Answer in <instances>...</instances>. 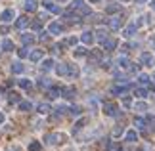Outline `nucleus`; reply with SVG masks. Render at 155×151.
<instances>
[{
  "label": "nucleus",
  "instance_id": "1",
  "mask_svg": "<svg viewBox=\"0 0 155 151\" xmlns=\"http://www.w3.org/2000/svg\"><path fill=\"white\" fill-rule=\"evenodd\" d=\"M71 10H77L79 15H90V6L84 4L82 0H71Z\"/></svg>",
  "mask_w": 155,
  "mask_h": 151
},
{
  "label": "nucleus",
  "instance_id": "2",
  "mask_svg": "<svg viewBox=\"0 0 155 151\" xmlns=\"http://www.w3.org/2000/svg\"><path fill=\"white\" fill-rule=\"evenodd\" d=\"M104 111H105V115H109V117H121V111H119L117 105L111 103V101H105L104 103Z\"/></svg>",
  "mask_w": 155,
  "mask_h": 151
},
{
  "label": "nucleus",
  "instance_id": "3",
  "mask_svg": "<svg viewBox=\"0 0 155 151\" xmlns=\"http://www.w3.org/2000/svg\"><path fill=\"white\" fill-rule=\"evenodd\" d=\"M105 23L109 25V29H113V31H117V29H121V25H123V17H119V15H113V17H109V19H105Z\"/></svg>",
  "mask_w": 155,
  "mask_h": 151
},
{
  "label": "nucleus",
  "instance_id": "4",
  "mask_svg": "<svg viewBox=\"0 0 155 151\" xmlns=\"http://www.w3.org/2000/svg\"><path fill=\"white\" fill-rule=\"evenodd\" d=\"M140 61L147 65V67H155V57L151 56L150 52H142V56H140Z\"/></svg>",
  "mask_w": 155,
  "mask_h": 151
},
{
  "label": "nucleus",
  "instance_id": "5",
  "mask_svg": "<svg viewBox=\"0 0 155 151\" xmlns=\"http://www.w3.org/2000/svg\"><path fill=\"white\" fill-rule=\"evenodd\" d=\"M63 134H48L46 136V143L48 146H58V143H61L63 142Z\"/></svg>",
  "mask_w": 155,
  "mask_h": 151
},
{
  "label": "nucleus",
  "instance_id": "6",
  "mask_svg": "<svg viewBox=\"0 0 155 151\" xmlns=\"http://www.w3.org/2000/svg\"><path fill=\"white\" fill-rule=\"evenodd\" d=\"M48 33H50V34H61V33H63V23L52 21L50 25H48Z\"/></svg>",
  "mask_w": 155,
  "mask_h": 151
},
{
  "label": "nucleus",
  "instance_id": "7",
  "mask_svg": "<svg viewBox=\"0 0 155 151\" xmlns=\"http://www.w3.org/2000/svg\"><path fill=\"white\" fill-rule=\"evenodd\" d=\"M136 31H138V27H136V23L132 21V23H128V25L123 29V34H124L127 38H130V37H134V33H136Z\"/></svg>",
  "mask_w": 155,
  "mask_h": 151
},
{
  "label": "nucleus",
  "instance_id": "8",
  "mask_svg": "<svg viewBox=\"0 0 155 151\" xmlns=\"http://www.w3.org/2000/svg\"><path fill=\"white\" fill-rule=\"evenodd\" d=\"M14 10H4L2 11V14H0V21H2V23H12V21H14Z\"/></svg>",
  "mask_w": 155,
  "mask_h": 151
},
{
  "label": "nucleus",
  "instance_id": "9",
  "mask_svg": "<svg viewBox=\"0 0 155 151\" xmlns=\"http://www.w3.org/2000/svg\"><path fill=\"white\" fill-rule=\"evenodd\" d=\"M56 71H58V75L67 77L69 75V63H56Z\"/></svg>",
  "mask_w": 155,
  "mask_h": 151
},
{
  "label": "nucleus",
  "instance_id": "10",
  "mask_svg": "<svg viewBox=\"0 0 155 151\" xmlns=\"http://www.w3.org/2000/svg\"><path fill=\"white\" fill-rule=\"evenodd\" d=\"M117 63H119V67H121V69H127V71L130 69V65H132V61H130L127 56H121V57L117 59Z\"/></svg>",
  "mask_w": 155,
  "mask_h": 151
},
{
  "label": "nucleus",
  "instance_id": "11",
  "mask_svg": "<svg viewBox=\"0 0 155 151\" xmlns=\"http://www.w3.org/2000/svg\"><path fill=\"white\" fill-rule=\"evenodd\" d=\"M29 57H31V61L38 63V61H42V57H44V52H42V50H35V52H31V54H29Z\"/></svg>",
  "mask_w": 155,
  "mask_h": 151
},
{
  "label": "nucleus",
  "instance_id": "12",
  "mask_svg": "<svg viewBox=\"0 0 155 151\" xmlns=\"http://www.w3.org/2000/svg\"><path fill=\"white\" fill-rule=\"evenodd\" d=\"M96 38H98V42H104V40H107L109 38V31H107V29H98L96 31Z\"/></svg>",
  "mask_w": 155,
  "mask_h": 151
},
{
  "label": "nucleus",
  "instance_id": "13",
  "mask_svg": "<svg viewBox=\"0 0 155 151\" xmlns=\"http://www.w3.org/2000/svg\"><path fill=\"white\" fill-rule=\"evenodd\" d=\"M81 42H82V44H92V42H94V34L90 33V31H88V33H82L81 34Z\"/></svg>",
  "mask_w": 155,
  "mask_h": 151
},
{
  "label": "nucleus",
  "instance_id": "14",
  "mask_svg": "<svg viewBox=\"0 0 155 151\" xmlns=\"http://www.w3.org/2000/svg\"><path fill=\"white\" fill-rule=\"evenodd\" d=\"M21 42L23 44H35V34H31V33H23L21 34Z\"/></svg>",
  "mask_w": 155,
  "mask_h": 151
},
{
  "label": "nucleus",
  "instance_id": "15",
  "mask_svg": "<svg viewBox=\"0 0 155 151\" xmlns=\"http://www.w3.org/2000/svg\"><path fill=\"white\" fill-rule=\"evenodd\" d=\"M134 96H138V98H147L150 92H147V88H144V86H136L134 88Z\"/></svg>",
  "mask_w": 155,
  "mask_h": 151
},
{
  "label": "nucleus",
  "instance_id": "16",
  "mask_svg": "<svg viewBox=\"0 0 155 151\" xmlns=\"http://www.w3.org/2000/svg\"><path fill=\"white\" fill-rule=\"evenodd\" d=\"M138 82H140V86H144V88H151V80H150V77H147V75H140L138 77Z\"/></svg>",
  "mask_w": 155,
  "mask_h": 151
},
{
  "label": "nucleus",
  "instance_id": "17",
  "mask_svg": "<svg viewBox=\"0 0 155 151\" xmlns=\"http://www.w3.org/2000/svg\"><path fill=\"white\" fill-rule=\"evenodd\" d=\"M54 67H56V61H54L52 57H50V59H44V61H42V71H46V73H48V71H52Z\"/></svg>",
  "mask_w": 155,
  "mask_h": 151
},
{
  "label": "nucleus",
  "instance_id": "18",
  "mask_svg": "<svg viewBox=\"0 0 155 151\" xmlns=\"http://www.w3.org/2000/svg\"><path fill=\"white\" fill-rule=\"evenodd\" d=\"M61 92H63V98H65V100H73V98H75V92H77V90H75L73 86H69V88H63Z\"/></svg>",
  "mask_w": 155,
  "mask_h": 151
},
{
  "label": "nucleus",
  "instance_id": "19",
  "mask_svg": "<svg viewBox=\"0 0 155 151\" xmlns=\"http://www.w3.org/2000/svg\"><path fill=\"white\" fill-rule=\"evenodd\" d=\"M42 4H44V8H46V10H50V11H54V14H59V8H58V6H56V4L52 2V0H44Z\"/></svg>",
  "mask_w": 155,
  "mask_h": 151
},
{
  "label": "nucleus",
  "instance_id": "20",
  "mask_svg": "<svg viewBox=\"0 0 155 151\" xmlns=\"http://www.w3.org/2000/svg\"><path fill=\"white\" fill-rule=\"evenodd\" d=\"M17 84H19L23 90H31V88H33V82L29 80V78H19V80H17Z\"/></svg>",
  "mask_w": 155,
  "mask_h": 151
},
{
  "label": "nucleus",
  "instance_id": "21",
  "mask_svg": "<svg viewBox=\"0 0 155 151\" xmlns=\"http://www.w3.org/2000/svg\"><path fill=\"white\" fill-rule=\"evenodd\" d=\"M0 48H2L4 52H12V50H14V42H12L10 38H4V40H2V46H0Z\"/></svg>",
  "mask_w": 155,
  "mask_h": 151
},
{
  "label": "nucleus",
  "instance_id": "22",
  "mask_svg": "<svg viewBox=\"0 0 155 151\" xmlns=\"http://www.w3.org/2000/svg\"><path fill=\"white\" fill-rule=\"evenodd\" d=\"M27 25H29V19H27L25 15H23V17H19V19L15 21V29H19V31H21V29H25Z\"/></svg>",
  "mask_w": 155,
  "mask_h": 151
},
{
  "label": "nucleus",
  "instance_id": "23",
  "mask_svg": "<svg viewBox=\"0 0 155 151\" xmlns=\"http://www.w3.org/2000/svg\"><path fill=\"white\" fill-rule=\"evenodd\" d=\"M8 101H10V103H19V101H21V94L10 92V94H8Z\"/></svg>",
  "mask_w": 155,
  "mask_h": 151
},
{
  "label": "nucleus",
  "instance_id": "24",
  "mask_svg": "<svg viewBox=\"0 0 155 151\" xmlns=\"http://www.w3.org/2000/svg\"><path fill=\"white\" fill-rule=\"evenodd\" d=\"M104 46H105V50H115V46H117V40L115 38H107V40H104Z\"/></svg>",
  "mask_w": 155,
  "mask_h": 151
},
{
  "label": "nucleus",
  "instance_id": "25",
  "mask_svg": "<svg viewBox=\"0 0 155 151\" xmlns=\"http://www.w3.org/2000/svg\"><path fill=\"white\" fill-rule=\"evenodd\" d=\"M59 92H61L59 88H56V86H50V88H48V98H50V100H56L58 96H59Z\"/></svg>",
  "mask_w": 155,
  "mask_h": 151
},
{
  "label": "nucleus",
  "instance_id": "26",
  "mask_svg": "<svg viewBox=\"0 0 155 151\" xmlns=\"http://www.w3.org/2000/svg\"><path fill=\"white\" fill-rule=\"evenodd\" d=\"M124 138H127V142H136L138 140V134H136V130H127Z\"/></svg>",
  "mask_w": 155,
  "mask_h": 151
},
{
  "label": "nucleus",
  "instance_id": "27",
  "mask_svg": "<svg viewBox=\"0 0 155 151\" xmlns=\"http://www.w3.org/2000/svg\"><path fill=\"white\" fill-rule=\"evenodd\" d=\"M134 124H136V128H140V130H146V119H142V117H136V119H134Z\"/></svg>",
  "mask_w": 155,
  "mask_h": 151
},
{
  "label": "nucleus",
  "instance_id": "28",
  "mask_svg": "<svg viewBox=\"0 0 155 151\" xmlns=\"http://www.w3.org/2000/svg\"><path fill=\"white\" fill-rule=\"evenodd\" d=\"M134 109L138 111V113H146L147 111V103H146V101H138V103L134 105Z\"/></svg>",
  "mask_w": 155,
  "mask_h": 151
},
{
  "label": "nucleus",
  "instance_id": "29",
  "mask_svg": "<svg viewBox=\"0 0 155 151\" xmlns=\"http://www.w3.org/2000/svg\"><path fill=\"white\" fill-rule=\"evenodd\" d=\"M37 2H35V0H27V2H25V10L27 11H37Z\"/></svg>",
  "mask_w": 155,
  "mask_h": 151
},
{
  "label": "nucleus",
  "instance_id": "30",
  "mask_svg": "<svg viewBox=\"0 0 155 151\" xmlns=\"http://www.w3.org/2000/svg\"><path fill=\"white\" fill-rule=\"evenodd\" d=\"M77 75H79V69H77V65H75V63H69V75H67V77L75 78Z\"/></svg>",
  "mask_w": 155,
  "mask_h": 151
},
{
  "label": "nucleus",
  "instance_id": "31",
  "mask_svg": "<svg viewBox=\"0 0 155 151\" xmlns=\"http://www.w3.org/2000/svg\"><path fill=\"white\" fill-rule=\"evenodd\" d=\"M17 107H19L21 111H31V109H33V105L29 103V101H19V103H17Z\"/></svg>",
  "mask_w": 155,
  "mask_h": 151
},
{
  "label": "nucleus",
  "instance_id": "32",
  "mask_svg": "<svg viewBox=\"0 0 155 151\" xmlns=\"http://www.w3.org/2000/svg\"><path fill=\"white\" fill-rule=\"evenodd\" d=\"M100 149H102V151H109L111 149V140H102V142H100Z\"/></svg>",
  "mask_w": 155,
  "mask_h": 151
},
{
  "label": "nucleus",
  "instance_id": "33",
  "mask_svg": "<svg viewBox=\"0 0 155 151\" xmlns=\"http://www.w3.org/2000/svg\"><path fill=\"white\" fill-rule=\"evenodd\" d=\"M117 11H121V6L119 4H109L107 6V14H117Z\"/></svg>",
  "mask_w": 155,
  "mask_h": 151
},
{
  "label": "nucleus",
  "instance_id": "34",
  "mask_svg": "<svg viewBox=\"0 0 155 151\" xmlns=\"http://www.w3.org/2000/svg\"><path fill=\"white\" fill-rule=\"evenodd\" d=\"M12 71H14L15 75L23 73V63H19V61H17V63H14V65H12Z\"/></svg>",
  "mask_w": 155,
  "mask_h": 151
},
{
  "label": "nucleus",
  "instance_id": "35",
  "mask_svg": "<svg viewBox=\"0 0 155 151\" xmlns=\"http://www.w3.org/2000/svg\"><path fill=\"white\" fill-rule=\"evenodd\" d=\"M86 54H88L86 48H77V50H75V57H84Z\"/></svg>",
  "mask_w": 155,
  "mask_h": 151
},
{
  "label": "nucleus",
  "instance_id": "36",
  "mask_svg": "<svg viewBox=\"0 0 155 151\" xmlns=\"http://www.w3.org/2000/svg\"><path fill=\"white\" fill-rule=\"evenodd\" d=\"M40 149H42V146H40L38 142H31V143H29V151H40Z\"/></svg>",
  "mask_w": 155,
  "mask_h": 151
},
{
  "label": "nucleus",
  "instance_id": "37",
  "mask_svg": "<svg viewBox=\"0 0 155 151\" xmlns=\"http://www.w3.org/2000/svg\"><path fill=\"white\" fill-rule=\"evenodd\" d=\"M50 109H52V107H50L48 103H40V105H38V113H42V115H44V113H48Z\"/></svg>",
  "mask_w": 155,
  "mask_h": 151
},
{
  "label": "nucleus",
  "instance_id": "38",
  "mask_svg": "<svg viewBox=\"0 0 155 151\" xmlns=\"http://www.w3.org/2000/svg\"><path fill=\"white\" fill-rule=\"evenodd\" d=\"M38 84H40L42 88H48L52 82H50V78H46V77H44V78H38Z\"/></svg>",
  "mask_w": 155,
  "mask_h": 151
},
{
  "label": "nucleus",
  "instance_id": "39",
  "mask_svg": "<svg viewBox=\"0 0 155 151\" xmlns=\"http://www.w3.org/2000/svg\"><path fill=\"white\" fill-rule=\"evenodd\" d=\"M33 31L35 33H37V31H42V19H38V21L33 23Z\"/></svg>",
  "mask_w": 155,
  "mask_h": 151
},
{
  "label": "nucleus",
  "instance_id": "40",
  "mask_svg": "<svg viewBox=\"0 0 155 151\" xmlns=\"http://www.w3.org/2000/svg\"><path fill=\"white\" fill-rule=\"evenodd\" d=\"M146 124H150L151 128H155V115H150V117H146Z\"/></svg>",
  "mask_w": 155,
  "mask_h": 151
},
{
  "label": "nucleus",
  "instance_id": "41",
  "mask_svg": "<svg viewBox=\"0 0 155 151\" xmlns=\"http://www.w3.org/2000/svg\"><path fill=\"white\" fill-rule=\"evenodd\" d=\"M17 56H19L21 59L27 57V56H29V50H27V48H19V50H17Z\"/></svg>",
  "mask_w": 155,
  "mask_h": 151
},
{
  "label": "nucleus",
  "instance_id": "42",
  "mask_svg": "<svg viewBox=\"0 0 155 151\" xmlns=\"http://www.w3.org/2000/svg\"><path fill=\"white\" fill-rule=\"evenodd\" d=\"M84 123H86V119H81V120H77V124H75V132H79L82 126H84Z\"/></svg>",
  "mask_w": 155,
  "mask_h": 151
},
{
  "label": "nucleus",
  "instance_id": "43",
  "mask_svg": "<svg viewBox=\"0 0 155 151\" xmlns=\"http://www.w3.org/2000/svg\"><path fill=\"white\" fill-rule=\"evenodd\" d=\"M123 105L124 107H130V105H132V100H130L128 96H124V98H123Z\"/></svg>",
  "mask_w": 155,
  "mask_h": 151
},
{
  "label": "nucleus",
  "instance_id": "44",
  "mask_svg": "<svg viewBox=\"0 0 155 151\" xmlns=\"http://www.w3.org/2000/svg\"><path fill=\"white\" fill-rule=\"evenodd\" d=\"M100 57H102V54H100L98 50H96V52H92V56H90V59H92V61H98Z\"/></svg>",
  "mask_w": 155,
  "mask_h": 151
},
{
  "label": "nucleus",
  "instance_id": "45",
  "mask_svg": "<svg viewBox=\"0 0 155 151\" xmlns=\"http://www.w3.org/2000/svg\"><path fill=\"white\" fill-rule=\"evenodd\" d=\"M121 134H123V128H121V126H117V128L113 130V138H119Z\"/></svg>",
  "mask_w": 155,
  "mask_h": 151
},
{
  "label": "nucleus",
  "instance_id": "46",
  "mask_svg": "<svg viewBox=\"0 0 155 151\" xmlns=\"http://www.w3.org/2000/svg\"><path fill=\"white\" fill-rule=\"evenodd\" d=\"M56 113H59V115L67 113V107H65V105H59V107H56Z\"/></svg>",
  "mask_w": 155,
  "mask_h": 151
},
{
  "label": "nucleus",
  "instance_id": "47",
  "mask_svg": "<svg viewBox=\"0 0 155 151\" xmlns=\"http://www.w3.org/2000/svg\"><path fill=\"white\" fill-rule=\"evenodd\" d=\"M65 44H69V46H75V44H77V38H75V37H69L67 40H65Z\"/></svg>",
  "mask_w": 155,
  "mask_h": 151
},
{
  "label": "nucleus",
  "instance_id": "48",
  "mask_svg": "<svg viewBox=\"0 0 155 151\" xmlns=\"http://www.w3.org/2000/svg\"><path fill=\"white\" fill-rule=\"evenodd\" d=\"M69 113H71V115H79V113H81V109H79L77 105H73V107H69Z\"/></svg>",
  "mask_w": 155,
  "mask_h": 151
},
{
  "label": "nucleus",
  "instance_id": "49",
  "mask_svg": "<svg viewBox=\"0 0 155 151\" xmlns=\"http://www.w3.org/2000/svg\"><path fill=\"white\" fill-rule=\"evenodd\" d=\"M109 151H123V147L119 146V143H111V149Z\"/></svg>",
  "mask_w": 155,
  "mask_h": 151
},
{
  "label": "nucleus",
  "instance_id": "50",
  "mask_svg": "<svg viewBox=\"0 0 155 151\" xmlns=\"http://www.w3.org/2000/svg\"><path fill=\"white\" fill-rule=\"evenodd\" d=\"M48 38H50V34H46V33H42V34H40V40H42V42H46Z\"/></svg>",
  "mask_w": 155,
  "mask_h": 151
},
{
  "label": "nucleus",
  "instance_id": "51",
  "mask_svg": "<svg viewBox=\"0 0 155 151\" xmlns=\"http://www.w3.org/2000/svg\"><path fill=\"white\" fill-rule=\"evenodd\" d=\"M147 0H136V4H146Z\"/></svg>",
  "mask_w": 155,
  "mask_h": 151
},
{
  "label": "nucleus",
  "instance_id": "52",
  "mask_svg": "<svg viewBox=\"0 0 155 151\" xmlns=\"http://www.w3.org/2000/svg\"><path fill=\"white\" fill-rule=\"evenodd\" d=\"M8 151H21V149H19V147H10Z\"/></svg>",
  "mask_w": 155,
  "mask_h": 151
},
{
  "label": "nucleus",
  "instance_id": "53",
  "mask_svg": "<svg viewBox=\"0 0 155 151\" xmlns=\"http://www.w3.org/2000/svg\"><path fill=\"white\" fill-rule=\"evenodd\" d=\"M2 123H4V115L0 113V124H2Z\"/></svg>",
  "mask_w": 155,
  "mask_h": 151
},
{
  "label": "nucleus",
  "instance_id": "54",
  "mask_svg": "<svg viewBox=\"0 0 155 151\" xmlns=\"http://www.w3.org/2000/svg\"><path fill=\"white\" fill-rule=\"evenodd\" d=\"M2 92H4V90H2V88H0V100H2Z\"/></svg>",
  "mask_w": 155,
  "mask_h": 151
},
{
  "label": "nucleus",
  "instance_id": "55",
  "mask_svg": "<svg viewBox=\"0 0 155 151\" xmlns=\"http://www.w3.org/2000/svg\"><path fill=\"white\" fill-rule=\"evenodd\" d=\"M151 8H153V10H155V0H153V2H151Z\"/></svg>",
  "mask_w": 155,
  "mask_h": 151
},
{
  "label": "nucleus",
  "instance_id": "56",
  "mask_svg": "<svg viewBox=\"0 0 155 151\" xmlns=\"http://www.w3.org/2000/svg\"><path fill=\"white\" fill-rule=\"evenodd\" d=\"M88 2H100V0H88Z\"/></svg>",
  "mask_w": 155,
  "mask_h": 151
},
{
  "label": "nucleus",
  "instance_id": "57",
  "mask_svg": "<svg viewBox=\"0 0 155 151\" xmlns=\"http://www.w3.org/2000/svg\"><path fill=\"white\" fill-rule=\"evenodd\" d=\"M59 2H69V0H59Z\"/></svg>",
  "mask_w": 155,
  "mask_h": 151
},
{
  "label": "nucleus",
  "instance_id": "58",
  "mask_svg": "<svg viewBox=\"0 0 155 151\" xmlns=\"http://www.w3.org/2000/svg\"><path fill=\"white\" fill-rule=\"evenodd\" d=\"M153 82H155V73H153Z\"/></svg>",
  "mask_w": 155,
  "mask_h": 151
},
{
  "label": "nucleus",
  "instance_id": "59",
  "mask_svg": "<svg viewBox=\"0 0 155 151\" xmlns=\"http://www.w3.org/2000/svg\"><path fill=\"white\" fill-rule=\"evenodd\" d=\"M123 2H130V0H123Z\"/></svg>",
  "mask_w": 155,
  "mask_h": 151
}]
</instances>
